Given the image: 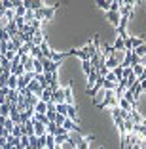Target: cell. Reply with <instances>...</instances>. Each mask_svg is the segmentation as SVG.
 Wrapping results in <instances>:
<instances>
[{
  "mask_svg": "<svg viewBox=\"0 0 146 149\" xmlns=\"http://www.w3.org/2000/svg\"><path fill=\"white\" fill-rule=\"evenodd\" d=\"M55 12H57V6H44L38 12H34V19H38V21H51Z\"/></svg>",
  "mask_w": 146,
  "mask_h": 149,
  "instance_id": "obj_1",
  "label": "cell"
},
{
  "mask_svg": "<svg viewBox=\"0 0 146 149\" xmlns=\"http://www.w3.org/2000/svg\"><path fill=\"white\" fill-rule=\"evenodd\" d=\"M63 94H64V103L66 105H76V100H74V92H72V86L70 84H63Z\"/></svg>",
  "mask_w": 146,
  "mask_h": 149,
  "instance_id": "obj_2",
  "label": "cell"
},
{
  "mask_svg": "<svg viewBox=\"0 0 146 149\" xmlns=\"http://www.w3.org/2000/svg\"><path fill=\"white\" fill-rule=\"evenodd\" d=\"M59 65H61V63H53L51 59H46V57H42V67H44V73H57Z\"/></svg>",
  "mask_w": 146,
  "mask_h": 149,
  "instance_id": "obj_3",
  "label": "cell"
},
{
  "mask_svg": "<svg viewBox=\"0 0 146 149\" xmlns=\"http://www.w3.org/2000/svg\"><path fill=\"white\" fill-rule=\"evenodd\" d=\"M27 90H29V92L32 94L34 97H38V100L42 97V92H44V90H42V86H40V84L36 82V80H32V82H29V86H27Z\"/></svg>",
  "mask_w": 146,
  "mask_h": 149,
  "instance_id": "obj_4",
  "label": "cell"
},
{
  "mask_svg": "<svg viewBox=\"0 0 146 149\" xmlns=\"http://www.w3.org/2000/svg\"><path fill=\"white\" fill-rule=\"evenodd\" d=\"M23 6H25L27 10L38 12L40 8H44V2H40V0H23Z\"/></svg>",
  "mask_w": 146,
  "mask_h": 149,
  "instance_id": "obj_5",
  "label": "cell"
},
{
  "mask_svg": "<svg viewBox=\"0 0 146 149\" xmlns=\"http://www.w3.org/2000/svg\"><path fill=\"white\" fill-rule=\"evenodd\" d=\"M42 42H46V36H44L42 31H36L34 35H32V38H30V44H32V46H36V48H40V46H42Z\"/></svg>",
  "mask_w": 146,
  "mask_h": 149,
  "instance_id": "obj_6",
  "label": "cell"
},
{
  "mask_svg": "<svg viewBox=\"0 0 146 149\" xmlns=\"http://www.w3.org/2000/svg\"><path fill=\"white\" fill-rule=\"evenodd\" d=\"M51 103L53 105H61V103H64V94H63V88H59V90H55L51 96Z\"/></svg>",
  "mask_w": 146,
  "mask_h": 149,
  "instance_id": "obj_7",
  "label": "cell"
},
{
  "mask_svg": "<svg viewBox=\"0 0 146 149\" xmlns=\"http://www.w3.org/2000/svg\"><path fill=\"white\" fill-rule=\"evenodd\" d=\"M61 130H63V132H66V134H72V132L80 130V128L76 126V123H72V120H69V118H66V120H64V124L61 126Z\"/></svg>",
  "mask_w": 146,
  "mask_h": 149,
  "instance_id": "obj_8",
  "label": "cell"
},
{
  "mask_svg": "<svg viewBox=\"0 0 146 149\" xmlns=\"http://www.w3.org/2000/svg\"><path fill=\"white\" fill-rule=\"evenodd\" d=\"M66 118L78 124V107L76 105H69V109H66Z\"/></svg>",
  "mask_w": 146,
  "mask_h": 149,
  "instance_id": "obj_9",
  "label": "cell"
},
{
  "mask_svg": "<svg viewBox=\"0 0 146 149\" xmlns=\"http://www.w3.org/2000/svg\"><path fill=\"white\" fill-rule=\"evenodd\" d=\"M30 120H32V118H30ZM32 128H34V136H36V138L46 136V126H44V124H40V123H36V120H32Z\"/></svg>",
  "mask_w": 146,
  "mask_h": 149,
  "instance_id": "obj_10",
  "label": "cell"
},
{
  "mask_svg": "<svg viewBox=\"0 0 146 149\" xmlns=\"http://www.w3.org/2000/svg\"><path fill=\"white\" fill-rule=\"evenodd\" d=\"M106 19H108V21H110L112 23V25H114V27H118V25H120V13H118V12H106Z\"/></svg>",
  "mask_w": 146,
  "mask_h": 149,
  "instance_id": "obj_11",
  "label": "cell"
},
{
  "mask_svg": "<svg viewBox=\"0 0 146 149\" xmlns=\"http://www.w3.org/2000/svg\"><path fill=\"white\" fill-rule=\"evenodd\" d=\"M104 96H106V90H104V88H101L99 92L93 96V103H95V105H101V103L104 101Z\"/></svg>",
  "mask_w": 146,
  "mask_h": 149,
  "instance_id": "obj_12",
  "label": "cell"
},
{
  "mask_svg": "<svg viewBox=\"0 0 146 149\" xmlns=\"http://www.w3.org/2000/svg\"><path fill=\"white\" fill-rule=\"evenodd\" d=\"M40 52H42V57H46V59H49L53 54V50L49 48V44L47 42H42V46H40Z\"/></svg>",
  "mask_w": 146,
  "mask_h": 149,
  "instance_id": "obj_13",
  "label": "cell"
},
{
  "mask_svg": "<svg viewBox=\"0 0 146 149\" xmlns=\"http://www.w3.org/2000/svg\"><path fill=\"white\" fill-rule=\"evenodd\" d=\"M10 73H12L13 77H17V79H19V77L25 74V69H23V65L19 63V65H12V67H10Z\"/></svg>",
  "mask_w": 146,
  "mask_h": 149,
  "instance_id": "obj_14",
  "label": "cell"
},
{
  "mask_svg": "<svg viewBox=\"0 0 146 149\" xmlns=\"http://www.w3.org/2000/svg\"><path fill=\"white\" fill-rule=\"evenodd\" d=\"M97 80H99V74H97V71H95V69H91V73L87 74V88H91Z\"/></svg>",
  "mask_w": 146,
  "mask_h": 149,
  "instance_id": "obj_15",
  "label": "cell"
},
{
  "mask_svg": "<svg viewBox=\"0 0 146 149\" xmlns=\"http://www.w3.org/2000/svg\"><path fill=\"white\" fill-rule=\"evenodd\" d=\"M110 57H114V59H116V61H118V63L121 65V61L125 59V50H114Z\"/></svg>",
  "mask_w": 146,
  "mask_h": 149,
  "instance_id": "obj_16",
  "label": "cell"
},
{
  "mask_svg": "<svg viewBox=\"0 0 146 149\" xmlns=\"http://www.w3.org/2000/svg\"><path fill=\"white\" fill-rule=\"evenodd\" d=\"M46 111H47V103H46V101H38V103L34 105V113L46 115Z\"/></svg>",
  "mask_w": 146,
  "mask_h": 149,
  "instance_id": "obj_17",
  "label": "cell"
},
{
  "mask_svg": "<svg viewBox=\"0 0 146 149\" xmlns=\"http://www.w3.org/2000/svg\"><path fill=\"white\" fill-rule=\"evenodd\" d=\"M104 67H106L108 71H112V69H116V67H120V63H118L114 57H106V61H104Z\"/></svg>",
  "mask_w": 146,
  "mask_h": 149,
  "instance_id": "obj_18",
  "label": "cell"
},
{
  "mask_svg": "<svg viewBox=\"0 0 146 149\" xmlns=\"http://www.w3.org/2000/svg\"><path fill=\"white\" fill-rule=\"evenodd\" d=\"M66 56H69V54H66V52H64V54L53 52V54H51V57H49V59H51L53 63H61V61H63V59H64V57H66Z\"/></svg>",
  "mask_w": 146,
  "mask_h": 149,
  "instance_id": "obj_19",
  "label": "cell"
},
{
  "mask_svg": "<svg viewBox=\"0 0 146 149\" xmlns=\"http://www.w3.org/2000/svg\"><path fill=\"white\" fill-rule=\"evenodd\" d=\"M64 141H69V134H66V132H59V134L55 136V143L57 145H63Z\"/></svg>",
  "mask_w": 146,
  "mask_h": 149,
  "instance_id": "obj_20",
  "label": "cell"
},
{
  "mask_svg": "<svg viewBox=\"0 0 146 149\" xmlns=\"http://www.w3.org/2000/svg\"><path fill=\"white\" fill-rule=\"evenodd\" d=\"M10 111H12V105H10V103H2V105H0V117L8 118L10 117Z\"/></svg>",
  "mask_w": 146,
  "mask_h": 149,
  "instance_id": "obj_21",
  "label": "cell"
},
{
  "mask_svg": "<svg viewBox=\"0 0 146 149\" xmlns=\"http://www.w3.org/2000/svg\"><path fill=\"white\" fill-rule=\"evenodd\" d=\"M6 86H8L10 90H17V77L10 74V79H8V82H6Z\"/></svg>",
  "mask_w": 146,
  "mask_h": 149,
  "instance_id": "obj_22",
  "label": "cell"
},
{
  "mask_svg": "<svg viewBox=\"0 0 146 149\" xmlns=\"http://www.w3.org/2000/svg\"><path fill=\"white\" fill-rule=\"evenodd\" d=\"M120 8H121L120 0H110V8H108V12H118L120 13Z\"/></svg>",
  "mask_w": 146,
  "mask_h": 149,
  "instance_id": "obj_23",
  "label": "cell"
},
{
  "mask_svg": "<svg viewBox=\"0 0 146 149\" xmlns=\"http://www.w3.org/2000/svg\"><path fill=\"white\" fill-rule=\"evenodd\" d=\"M12 136H13V138H17V140L23 136V124H15V128L12 130Z\"/></svg>",
  "mask_w": 146,
  "mask_h": 149,
  "instance_id": "obj_24",
  "label": "cell"
},
{
  "mask_svg": "<svg viewBox=\"0 0 146 149\" xmlns=\"http://www.w3.org/2000/svg\"><path fill=\"white\" fill-rule=\"evenodd\" d=\"M114 50H125V44H123V38L121 36H116V42H114V46H112Z\"/></svg>",
  "mask_w": 146,
  "mask_h": 149,
  "instance_id": "obj_25",
  "label": "cell"
},
{
  "mask_svg": "<svg viewBox=\"0 0 146 149\" xmlns=\"http://www.w3.org/2000/svg\"><path fill=\"white\" fill-rule=\"evenodd\" d=\"M66 109H69V105H66V103H61V105H55V111H57V115H63V117H66Z\"/></svg>",
  "mask_w": 146,
  "mask_h": 149,
  "instance_id": "obj_26",
  "label": "cell"
},
{
  "mask_svg": "<svg viewBox=\"0 0 146 149\" xmlns=\"http://www.w3.org/2000/svg\"><path fill=\"white\" fill-rule=\"evenodd\" d=\"M133 54H135L137 57H142V56H146V44H142V46L135 48V50H133Z\"/></svg>",
  "mask_w": 146,
  "mask_h": 149,
  "instance_id": "obj_27",
  "label": "cell"
},
{
  "mask_svg": "<svg viewBox=\"0 0 146 149\" xmlns=\"http://www.w3.org/2000/svg\"><path fill=\"white\" fill-rule=\"evenodd\" d=\"M25 13H27V8L23 4L15 8V17H25Z\"/></svg>",
  "mask_w": 146,
  "mask_h": 149,
  "instance_id": "obj_28",
  "label": "cell"
},
{
  "mask_svg": "<svg viewBox=\"0 0 146 149\" xmlns=\"http://www.w3.org/2000/svg\"><path fill=\"white\" fill-rule=\"evenodd\" d=\"M142 44H144V40H142V38L131 36V46H133V50H135V48H138V46H142Z\"/></svg>",
  "mask_w": 146,
  "mask_h": 149,
  "instance_id": "obj_29",
  "label": "cell"
},
{
  "mask_svg": "<svg viewBox=\"0 0 146 149\" xmlns=\"http://www.w3.org/2000/svg\"><path fill=\"white\" fill-rule=\"evenodd\" d=\"M91 69H93V67H91L89 61H82V71H84V74H86V77L91 73Z\"/></svg>",
  "mask_w": 146,
  "mask_h": 149,
  "instance_id": "obj_30",
  "label": "cell"
},
{
  "mask_svg": "<svg viewBox=\"0 0 146 149\" xmlns=\"http://www.w3.org/2000/svg\"><path fill=\"white\" fill-rule=\"evenodd\" d=\"M97 6L108 12V8H110V0H97Z\"/></svg>",
  "mask_w": 146,
  "mask_h": 149,
  "instance_id": "obj_31",
  "label": "cell"
},
{
  "mask_svg": "<svg viewBox=\"0 0 146 149\" xmlns=\"http://www.w3.org/2000/svg\"><path fill=\"white\" fill-rule=\"evenodd\" d=\"M104 80H106V82H114V84H118V79H116V74L112 73V71H108V74L104 77Z\"/></svg>",
  "mask_w": 146,
  "mask_h": 149,
  "instance_id": "obj_32",
  "label": "cell"
},
{
  "mask_svg": "<svg viewBox=\"0 0 146 149\" xmlns=\"http://www.w3.org/2000/svg\"><path fill=\"white\" fill-rule=\"evenodd\" d=\"M0 42H10V35L6 29H0Z\"/></svg>",
  "mask_w": 146,
  "mask_h": 149,
  "instance_id": "obj_33",
  "label": "cell"
},
{
  "mask_svg": "<svg viewBox=\"0 0 146 149\" xmlns=\"http://www.w3.org/2000/svg\"><path fill=\"white\" fill-rule=\"evenodd\" d=\"M112 73L116 74V79H118V82H120V80L123 79V69H121V67H116V69H112Z\"/></svg>",
  "mask_w": 146,
  "mask_h": 149,
  "instance_id": "obj_34",
  "label": "cell"
},
{
  "mask_svg": "<svg viewBox=\"0 0 146 149\" xmlns=\"http://www.w3.org/2000/svg\"><path fill=\"white\" fill-rule=\"evenodd\" d=\"M64 120H66V117H63V115H57V118L53 120V123L57 124V128H61V126L64 124Z\"/></svg>",
  "mask_w": 146,
  "mask_h": 149,
  "instance_id": "obj_35",
  "label": "cell"
},
{
  "mask_svg": "<svg viewBox=\"0 0 146 149\" xmlns=\"http://www.w3.org/2000/svg\"><path fill=\"white\" fill-rule=\"evenodd\" d=\"M19 143H21L23 147H29V145H30V138L29 136H21V138H19Z\"/></svg>",
  "mask_w": 146,
  "mask_h": 149,
  "instance_id": "obj_36",
  "label": "cell"
},
{
  "mask_svg": "<svg viewBox=\"0 0 146 149\" xmlns=\"http://www.w3.org/2000/svg\"><path fill=\"white\" fill-rule=\"evenodd\" d=\"M30 27H32L34 31H42V29H40V27H42V21H38V19H32V21H30Z\"/></svg>",
  "mask_w": 146,
  "mask_h": 149,
  "instance_id": "obj_37",
  "label": "cell"
},
{
  "mask_svg": "<svg viewBox=\"0 0 146 149\" xmlns=\"http://www.w3.org/2000/svg\"><path fill=\"white\" fill-rule=\"evenodd\" d=\"M6 141H8V143H10V145H12V147H15V145H17V143H19V140H17V138H13V136H12V134H10V136H8V138H6Z\"/></svg>",
  "mask_w": 146,
  "mask_h": 149,
  "instance_id": "obj_38",
  "label": "cell"
},
{
  "mask_svg": "<svg viewBox=\"0 0 146 149\" xmlns=\"http://www.w3.org/2000/svg\"><path fill=\"white\" fill-rule=\"evenodd\" d=\"M4 128H6V130L10 132V134H12V130L15 128V124H13L12 120H10V118H6V123H4Z\"/></svg>",
  "mask_w": 146,
  "mask_h": 149,
  "instance_id": "obj_39",
  "label": "cell"
},
{
  "mask_svg": "<svg viewBox=\"0 0 146 149\" xmlns=\"http://www.w3.org/2000/svg\"><path fill=\"white\" fill-rule=\"evenodd\" d=\"M138 147H141V149H146V140H141V143H138Z\"/></svg>",
  "mask_w": 146,
  "mask_h": 149,
  "instance_id": "obj_40",
  "label": "cell"
},
{
  "mask_svg": "<svg viewBox=\"0 0 146 149\" xmlns=\"http://www.w3.org/2000/svg\"><path fill=\"white\" fill-rule=\"evenodd\" d=\"M25 149H34V147H30V145H29V147H25Z\"/></svg>",
  "mask_w": 146,
  "mask_h": 149,
  "instance_id": "obj_41",
  "label": "cell"
},
{
  "mask_svg": "<svg viewBox=\"0 0 146 149\" xmlns=\"http://www.w3.org/2000/svg\"><path fill=\"white\" fill-rule=\"evenodd\" d=\"M0 8H2V2H0Z\"/></svg>",
  "mask_w": 146,
  "mask_h": 149,
  "instance_id": "obj_42",
  "label": "cell"
},
{
  "mask_svg": "<svg viewBox=\"0 0 146 149\" xmlns=\"http://www.w3.org/2000/svg\"><path fill=\"white\" fill-rule=\"evenodd\" d=\"M99 149H104V147H99Z\"/></svg>",
  "mask_w": 146,
  "mask_h": 149,
  "instance_id": "obj_43",
  "label": "cell"
}]
</instances>
